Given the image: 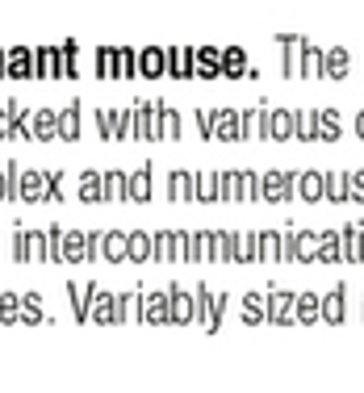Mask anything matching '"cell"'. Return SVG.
<instances>
[{"mask_svg": "<svg viewBox=\"0 0 364 393\" xmlns=\"http://www.w3.org/2000/svg\"><path fill=\"white\" fill-rule=\"evenodd\" d=\"M339 260H343V263H364V226H343Z\"/></svg>", "mask_w": 364, "mask_h": 393, "instance_id": "cell-1", "label": "cell"}, {"mask_svg": "<svg viewBox=\"0 0 364 393\" xmlns=\"http://www.w3.org/2000/svg\"><path fill=\"white\" fill-rule=\"evenodd\" d=\"M293 180H297V176L273 172V176H268V180H264V184H260V193H264V197H268V201H285V197H289V193H293Z\"/></svg>", "mask_w": 364, "mask_h": 393, "instance_id": "cell-2", "label": "cell"}, {"mask_svg": "<svg viewBox=\"0 0 364 393\" xmlns=\"http://www.w3.org/2000/svg\"><path fill=\"white\" fill-rule=\"evenodd\" d=\"M322 247V234L319 230H306V234H293V256L297 260H314Z\"/></svg>", "mask_w": 364, "mask_h": 393, "instance_id": "cell-3", "label": "cell"}, {"mask_svg": "<svg viewBox=\"0 0 364 393\" xmlns=\"http://www.w3.org/2000/svg\"><path fill=\"white\" fill-rule=\"evenodd\" d=\"M293 184H297V193H302V201H322V188H326V176H319V172H306V176H297Z\"/></svg>", "mask_w": 364, "mask_h": 393, "instance_id": "cell-4", "label": "cell"}, {"mask_svg": "<svg viewBox=\"0 0 364 393\" xmlns=\"http://www.w3.org/2000/svg\"><path fill=\"white\" fill-rule=\"evenodd\" d=\"M268 134H273V138H289V134H297V113L276 109L273 118H268Z\"/></svg>", "mask_w": 364, "mask_h": 393, "instance_id": "cell-5", "label": "cell"}, {"mask_svg": "<svg viewBox=\"0 0 364 393\" xmlns=\"http://www.w3.org/2000/svg\"><path fill=\"white\" fill-rule=\"evenodd\" d=\"M319 314L326 318V322H331V326H335V322H343V285L326 293V302H322V309H319Z\"/></svg>", "mask_w": 364, "mask_h": 393, "instance_id": "cell-6", "label": "cell"}, {"mask_svg": "<svg viewBox=\"0 0 364 393\" xmlns=\"http://www.w3.org/2000/svg\"><path fill=\"white\" fill-rule=\"evenodd\" d=\"M297 63H302V67H297L302 76H322V50L319 46L302 42V59H297Z\"/></svg>", "mask_w": 364, "mask_h": 393, "instance_id": "cell-7", "label": "cell"}, {"mask_svg": "<svg viewBox=\"0 0 364 393\" xmlns=\"http://www.w3.org/2000/svg\"><path fill=\"white\" fill-rule=\"evenodd\" d=\"M268 318H273L276 326H280V322H289V318H293V293H273V309H268Z\"/></svg>", "mask_w": 364, "mask_h": 393, "instance_id": "cell-8", "label": "cell"}, {"mask_svg": "<svg viewBox=\"0 0 364 393\" xmlns=\"http://www.w3.org/2000/svg\"><path fill=\"white\" fill-rule=\"evenodd\" d=\"M210 126H214L210 134H218V138H234V134H239V118H234V113H214Z\"/></svg>", "mask_w": 364, "mask_h": 393, "instance_id": "cell-9", "label": "cell"}, {"mask_svg": "<svg viewBox=\"0 0 364 393\" xmlns=\"http://www.w3.org/2000/svg\"><path fill=\"white\" fill-rule=\"evenodd\" d=\"M322 72L335 76V80H343V76H348V50H331L326 63H322Z\"/></svg>", "mask_w": 364, "mask_h": 393, "instance_id": "cell-10", "label": "cell"}, {"mask_svg": "<svg viewBox=\"0 0 364 393\" xmlns=\"http://www.w3.org/2000/svg\"><path fill=\"white\" fill-rule=\"evenodd\" d=\"M319 297H314V293H302V297H297V309H293V314H297V322H314V318H319Z\"/></svg>", "mask_w": 364, "mask_h": 393, "instance_id": "cell-11", "label": "cell"}, {"mask_svg": "<svg viewBox=\"0 0 364 393\" xmlns=\"http://www.w3.org/2000/svg\"><path fill=\"white\" fill-rule=\"evenodd\" d=\"M126 193H130V197H135V201H147V197H151V172H147V168H142V172H138L135 180H130V184H126Z\"/></svg>", "mask_w": 364, "mask_h": 393, "instance_id": "cell-12", "label": "cell"}, {"mask_svg": "<svg viewBox=\"0 0 364 393\" xmlns=\"http://www.w3.org/2000/svg\"><path fill=\"white\" fill-rule=\"evenodd\" d=\"M193 188H197V180H193L188 172L172 176V197H176V201H188V197H193Z\"/></svg>", "mask_w": 364, "mask_h": 393, "instance_id": "cell-13", "label": "cell"}, {"mask_svg": "<svg viewBox=\"0 0 364 393\" xmlns=\"http://www.w3.org/2000/svg\"><path fill=\"white\" fill-rule=\"evenodd\" d=\"M319 134L326 138V142H335V138H339V113H331V109L319 113Z\"/></svg>", "mask_w": 364, "mask_h": 393, "instance_id": "cell-14", "label": "cell"}, {"mask_svg": "<svg viewBox=\"0 0 364 393\" xmlns=\"http://www.w3.org/2000/svg\"><path fill=\"white\" fill-rule=\"evenodd\" d=\"M331 201H348V176H326V188H322Z\"/></svg>", "mask_w": 364, "mask_h": 393, "instance_id": "cell-15", "label": "cell"}, {"mask_svg": "<svg viewBox=\"0 0 364 393\" xmlns=\"http://www.w3.org/2000/svg\"><path fill=\"white\" fill-rule=\"evenodd\" d=\"M80 197H84V201H101V197H105V180L84 176V180H80Z\"/></svg>", "mask_w": 364, "mask_h": 393, "instance_id": "cell-16", "label": "cell"}, {"mask_svg": "<svg viewBox=\"0 0 364 393\" xmlns=\"http://www.w3.org/2000/svg\"><path fill=\"white\" fill-rule=\"evenodd\" d=\"M239 134H251V138L268 134V118H260V113H247V118H243V130H239Z\"/></svg>", "mask_w": 364, "mask_h": 393, "instance_id": "cell-17", "label": "cell"}, {"mask_svg": "<svg viewBox=\"0 0 364 393\" xmlns=\"http://www.w3.org/2000/svg\"><path fill=\"white\" fill-rule=\"evenodd\" d=\"M297 50H302V38L285 42V76H297Z\"/></svg>", "mask_w": 364, "mask_h": 393, "instance_id": "cell-18", "label": "cell"}, {"mask_svg": "<svg viewBox=\"0 0 364 393\" xmlns=\"http://www.w3.org/2000/svg\"><path fill=\"white\" fill-rule=\"evenodd\" d=\"M297 134L302 138H319V113H302L297 118Z\"/></svg>", "mask_w": 364, "mask_h": 393, "instance_id": "cell-19", "label": "cell"}, {"mask_svg": "<svg viewBox=\"0 0 364 393\" xmlns=\"http://www.w3.org/2000/svg\"><path fill=\"white\" fill-rule=\"evenodd\" d=\"M239 197L243 201H256L260 197V180L256 176H239Z\"/></svg>", "mask_w": 364, "mask_h": 393, "instance_id": "cell-20", "label": "cell"}, {"mask_svg": "<svg viewBox=\"0 0 364 393\" xmlns=\"http://www.w3.org/2000/svg\"><path fill=\"white\" fill-rule=\"evenodd\" d=\"M105 197L122 201V197H126V180H122V176H105Z\"/></svg>", "mask_w": 364, "mask_h": 393, "instance_id": "cell-21", "label": "cell"}, {"mask_svg": "<svg viewBox=\"0 0 364 393\" xmlns=\"http://www.w3.org/2000/svg\"><path fill=\"white\" fill-rule=\"evenodd\" d=\"M348 201H364V172L348 176Z\"/></svg>", "mask_w": 364, "mask_h": 393, "instance_id": "cell-22", "label": "cell"}, {"mask_svg": "<svg viewBox=\"0 0 364 393\" xmlns=\"http://www.w3.org/2000/svg\"><path fill=\"white\" fill-rule=\"evenodd\" d=\"M256 318H268V309H264V297H260V293H251V297H247V322H256Z\"/></svg>", "mask_w": 364, "mask_h": 393, "instance_id": "cell-23", "label": "cell"}, {"mask_svg": "<svg viewBox=\"0 0 364 393\" xmlns=\"http://www.w3.org/2000/svg\"><path fill=\"white\" fill-rule=\"evenodd\" d=\"M319 256H326V260H339V234H322Z\"/></svg>", "mask_w": 364, "mask_h": 393, "instance_id": "cell-24", "label": "cell"}, {"mask_svg": "<svg viewBox=\"0 0 364 393\" xmlns=\"http://www.w3.org/2000/svg\"><path fill=\"white\" fill-rule=\"evenodd\" d=\"M201 201H218V176H205L201 180Z\"/></svg>", "mask_w": 364, "mask_h": 393, "instance_id": "cell-25", "label": "cell"}, {"mask_svg": "<svg viewBox=\"0 0 364 393\" xmlns=\"http://www.w3.org/2000/svg\"><path fill=\"white\" fill-rule=\"evenodd\" d=\"M260 251H264V260H276V256H280V239H276V234H264Z\"/></svg>", "mask_w": 364, "mask_h": 393, "instance_id": "cell-26", "label": "cell"}, {"mask_svg": "<svg viewBox=\"0 0 364 393\" xmlns=\"http://www.w3.org/2000/svg\"><path fill=\"white\" fill-rule=\"evenodd\" d=\"M147 318H168V309H164V297L155 293V297H147Z\"/></svg>", "mask_w": 364, "mask_h": 393, "instance_id": "cell-27", "label": "cell"}, {"mask_svg": "<svg viewBox=\"0 0 364 393\" xmlns=\"http://www.w3.org/2000/svg\"><path fill=\"white\" fill-rule=\"evenodd\" d=\"M227 72H230V76H239V72H243V55H239V50H230V55H227Z\"/></svg>", "mask_w": 364, "mask_h": 393, "instance_id": "cell-28", "label": "cell"}, {"mask_svg": "<svg viewBox=\"0 0 364 393\" xmlns=\"http://www.w3.org/2000/svg\"><path fill=\"white\" fill-rule=\"evenodd\" d=\"M126 247H130V256H147V247H151V243H147V239H142V234H135V239H130V243H126Z\"/></svg>", "mask_w": 364, "mask_h": 393, "instance_id": "cell-29", "label": "cell"}, {"mask_svg": "<svg viewBox=\"0 0 364 393\" xmlns=\"http://www.w3.org/2000/svg\"><path fill=\"white\" fill-rule=\"evenodd\" d=\"M105 251H109V256H113V260H118V256H122V251H126V239H118V234H113V239H109V243H105Z\"/></svg>", "mask_w": 364, "mask_h": 393, "instance_id": "cell-30", "label": "cell"}, {"mask_svg": "<svg viewBox=\"0 0 364 393\" xmlns=\"http://www.w3.org/2000/svg\"><path fill=\"white\" fill-rule=\"evenodd\" d=\"M59 126H63L59 134H67V138H72V134H76V113H63V122H59Z\"/></svg>", "mask_w": 364, "mask_h": 393, "instance_id": "cell-31", "label": "cell"}, {"mask_svg": "<svg viewBox=\"0 0 364 393\" xmlns=\"http://www.w3.org/2000/svg\"><path fill=\"white\" fill-rule=\"evenodd\" d=\"M176 126H181V122H176V113H164V130H159V134H176Z\"/></svg>", "mask_w": 364, "mask_h": 393, "instance_id": "cell-32", "label": "cell"}, {"mask_svg": "<svg viewBox=\"0 0 364 393\" xmlns=\"http://www.w3.org/2000/svg\"><path fill=\"white\" fill-rule=\"evenodd\" d=\"M159 59H164V55H159V50H155V55H147V72H159V67H164V63H159Z\"/></svg>", "mask_w": 364, "mask_h": 393, "instance_id": "cell-33", "label": "cell"}, {"mask_svg": "<svg viewBox=\"0 0 364 393\" xmlns=\"http://www.w3.org/2000/svg\"><path fill=\"white\" fill-rule=\"evenodd\" d=\"M356 134H360V138H364V109H360V113H356Z\"/></svg>", "mask_w": 364, "mask_h": 393, "instance_id": "cell-34", "label": "cell"}, {"mask_svg": "<svg viewBox=\"0 0 364 393\" xmlns=\"http://www.w3.org/2000/svg\"><path fill=\"white\" fill-rule=\"evenodd\" d=\"M0 126H4V118H0ZM0 134H4V130H0Z\"/></svg>", "mask_w": 364, "mask_h": 393, "instance_id": "cell-35", "label": "cell"}, {"mask_svg": "<svg viewBox=\"0 0 364 393\" xmlns=\"http://www.w3.org/2000/svg\"><path fill=\"white\" fill-rule=\"evenodd\" d=\"M0 188H4V184H0Z\"/></svg>", "mask_w": 364, "mask_h": 393, "instance_id": "cell-36", "label": "cell"}]
</instances>
